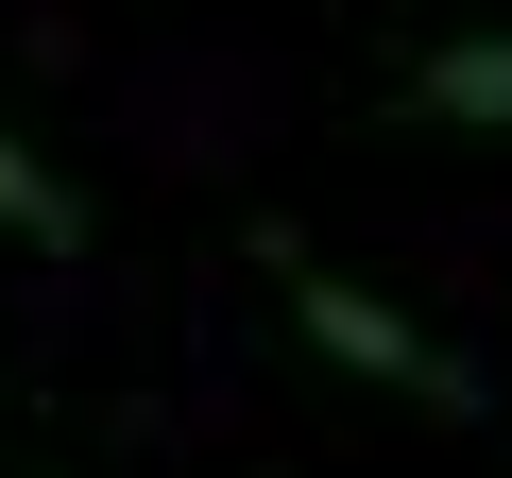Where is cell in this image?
I'll use <instances>...</instances> for the list:
<instances>
[{
  "mask_svg": "<svg viewBox=\"0 0 512 478\" xmlns=\"http://www.w3.org/2000/svg\"><path fill=\"white\" fill-rule=\"evenodd\" d=\"M274 274H291V325L342 359V376H376V393H410V410H444V427H478V359L461 342H427L393 291H359V274H325V257H291L274 239Z\"/></svg>",
  "mask_w": 512,
  "mask_h": 478,
  "instance_id": "cell-1",
  "label": "cell"
},
{
  "mask_svg": "<svg viewBox=\"0 0 512 478\" xmlns=\"http://www.w3.org/2000/svg\"><path fill=\"white\" fill-rule=\"evenodd\" d=\"M410 120H427V137H512V18L410 52Z\"/></svg>",
  "mask_w": 512,
  "mask_h": 478,
  "instance_id": "cell-2",
  "label": "cell"
},
{
  "mask_svg": "<svg viewBox=\"0 0 512 478\" xmlns=\"http://www.w3.org/2000/svg\"><path fill=\"white\" fill-rule=\"evenodd\" d=\"M0 239H35V257H86V205L35 171V137H0Z\"/></svg>",
  "mask_w": 512,
  "mask_h": 478,
  "instance_id": "cell-3",
  "label": "cell"
}]
</instances>
